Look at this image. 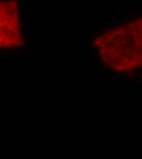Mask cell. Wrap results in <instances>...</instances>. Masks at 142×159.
Returning <instances> with one entry per match:
<instances>
[{"mask_svg":"<svg viewBox=\"0 0 142 159\" xmlns=\"http://www.w3.org/2000/svg\"><path fill=\"white\" fill-rule=\"evenodd\" d=\"M21 9L17 0H1V47L16 48L23 43Z\"/></svg>","mask_w":142,"mask_h":159,"instance_id":"6da1fadb","label":"cell"}]
</instances>
